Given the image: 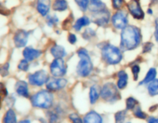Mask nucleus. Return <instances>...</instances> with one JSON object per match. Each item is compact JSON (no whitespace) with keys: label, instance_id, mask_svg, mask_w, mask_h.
<instances>
[{"label":"nucleus","instance_id":"obj_1","mask_svg":"<svg viewBox=\"0 0 158 123\" xmlns=\"http://www.w3.org/2000/svg\"><path fill=\"white\" fill-rule=\"evenodd\" d=\"M120 48L123 51L134 50L141 42V32L138 27L127 26L120 35Z\"/></svg>","mask_w":158,"mask_h":123},{"label":"nucleus","instance_id":"obj_2","mask_svg":"<svg viewBox=\"0 0 158 123\" xmlns=\"http://www.w3.org/2000/svg\"><path fill=\"white\" fill-rule=\"evenodd\" d=\"M80 60L77 67V72L80 76L86 77L93 70V63L87 50L81 48L77 52Z\"/></svg>","mask_w":158,"mask_h":123},{"label":"nucleus","instance_id":"obj_3","mask_svg":"<svg viewBox=\"0 0 158 123\" xmlns=\"http://www.w3.org/2000/svg\"><path fill=\"white\" fill-rule=\"evenodd\" d=\"M101 53L104 62L110 65L118 64L123 58L121 50L117 46H114L111 44L103 46Z\"/></svg>","mask_w":158,"mask_h":123},{"label":"nucleus","instance_id":"obj_4","mask_svg":"<svg viewBox=\"0 0 158 123\" xmlns=\"http://www.w3.org/2000/svg\"><path fill=\"white\" fill-rule=\"evenodd\" d=\"M31 102L34 107L49 109L53 103V95L50 91H40L32 95L31 98Z\"/></svg>","mask_w":158,"mask_h":123},{"label":"nucleus","instance_id":"obj_5","mask_svg":"<svg viewBox=\"0 0 158 123\" xmlns=\"http://www.w3.org/2000/svg\"><path fill=\"white\" fill-rule=\"evenodd\" d=\"M117 88L118 87H117L114 83H106L103 86L101 92H100L101 98L105 101H110V102L120 99V92H119Z\"/></svg>","mask_w":158,"mask_h":123},{"label":"nucleus","instance_id":"obj_6","mask_svg":"<svg viewBox=\"0 0 158 123\" xmlns=\"http://www.w3.org/2000/svg\"><path fill=\"white\" fill-rule=\"evenodd\" d=\"M110 19V14L109 11L104 7L93 10L92 20L99 26H106L109 23Z\"/></svg>","mask_w":158,"mask_h":123},{"label":"nucleus","instance_id":"obj_7","mask_svg":"<svg viewBox=\"0 0 158 123\" xmlns=\"http://www.w3.org/2000/svg\"><path fill=\"white\" fill-rule=\"evenodd\" d=\"M65 62L63 58H55L50 65V72L55 77L63 76L67 70Z\"/></svg>","mask_w":158,"mask_h":123},{"label":"nucleus","instance_id":"obj_8","mask_svg":"<svg viewBox=\"0 0 158 123\" xmlns=\"http://www.w3.org/2000/svg\"><path fill=\"white\" fill-rule=\"evenodd\" d=\"M47 72L45 70H39L29 75V82L32 85L42 86L49 80Z\"/></svg>","mask_w":158,"mask_h":123},{"label":"nucleus","instance_id":"obj_9","mask_svg":"<svg viewBox=\"0 0 158 123\" xmlns=\"http://www.w3.org/2000/svg\"><path fill=\"white\" fill-rule=\"evenodd\" d=\"M112 23L116 29H123L127 26L128 15L124 11H118L112 17Z\"/></svg>","mask_w":158,"mask_h":123},{"label":"nucleus","instance_id":"obj_10","mask_svg":"<svg viewBox=\"0 0 158 123\" xmlns=\"http://www.w3.org/2000/svg\"><path fill=\"white\" fill-rule=\"evenodd\" d=\"M127 9L131 15L136 19H143L144 18V12L139 0H131L127 3Z\"/></svg>","mask_w":158,"mask_h":123},{"label":"nucleus","instance_id":"obj_11","mask_svg":"<svg viewBox=\"0 0 158 123\" xmlns=\"http://www.w3.org/2000/svg\"><path fill=\"white\" fill-rule=\"evenodd\" d=\"M67 85L65 78H49L46 82V88L49 91H58L63 89Z\"/></svg>","mask_w":158,"mask_h":123},{"label":"nucleus","instance_id":"obj_12","mask_svg":"<svg viewBox=\"0 0 158 123\" xmlns=\"http://www.w3.org/2000/svg\"><path fill=\"white\" fill-rule=\"evenodd\" d=\"M29 33L25 30H18L14 35V43L17 48H22L27 44Z\"/></svg>","mask_w":158,"mask_h":123},{"label":"nucleus","instance_id":"obj_13","mask_svg":"<svg viewBox=\"0 0 158 123\" xmlns=\"http://www.w3.org/2000/svg\"><path fill=\"white\" fill-rule=\"evenodd\" d=\"M23 57L27 61H33L35 58H38L42 55V52L40 50L33 49L32 47H26L23 52Z\"/></svg>","mask_w":158,"mask_h":123},{"label":"nucleus","instance_id":"obj_14","mask_svg":"<svg viewBox=\"0 0 158 123\" xmlns=\"http://www.w3.org/2000/svg\"><path fill=\"white\" fill-rule=\"evenodd\" d=\"M50 0H37L36 9L42 16H46L49 12Z\"/></svg>","mask_w":158,"mask_h":123},{"label":"nucleus","instance_id":"obj_15","mask_svg":"<svg viewBox=\"0 0 158 123\" xmlns=\"http://www.w3.org/2000/svg\"><path fill=\"white\" fill-rule=\"evenodd\" d=\"M83 123H103V118L95 111H90L84 116Z\"/></svg>","mask_w":158,"mask_h":123},{"label":"nucleus","instance_id":"obj_16","mask_svg":"<svg viewBox=\"0 0 158 123\" xmlns=\"http://www.w3.org/2000/svg\"><path fill=\"white\" fill-rule=\"evenodd\" d=\"M15 91L20 96L28 98L29 96L28 84L25 81H18L15 84Z\"/></svg>","mask_w":158,"mask_h":123},{"label":"nucleus","instance_id":"obj_17","mask_svg":"<svg viewBox=\"0 0 158 123\" xmlns=\"http://www.w3.org/2000/svg\"><path fill=\"white\" fill-rule=\"evenodd\" d=\"M118 76V81H117V87L120 89H123L127 85L128 75L125 71H120L117 73Z\"/></svg>","mask_w":158,"mask_h":123},{"label":"nucleus","instance_id":"obj_18","mask_svg":"<svg viewBox=\"0 0 158 123\" xmlns=\"http://www.w3.org/2000/svg\"><path fill=\"white\" fill-rule=\"evenodd\" d=\"M50 52L55 58H63L66 55L64 48L59 45H55L50 49Z\"/></svg>","mask_w":158,"mask_h":123},{"label":"nucleus","instance_id":"obj_19","mask_svg":"<svg viewBox=\"0 0 158 123\" xmlns=\"http://www.w3.org/2000/svg\"><path fill=\"white\" fill-rule=\"evenodd\" d=\"M89 23H90L89 18L87 16H83L77 20L76 23L74 24L73 28L76 31H80L83 27L89 26Z\"/></svg>","mask_w":158,"mask_h":123},{"label":"nucleus","instance_id":"obj_20","mask_svg":"<svg viewBox=\"0 0 158 123\" xmlns=\"http://www.w3.org/2000/svg\"><path fill=\"white\" fill-rule=\"evenodd\" d=\"M68 8V3L66 0H55L52 4L53 10L57 12H63Z\"/></svg>","mask_w":158,"mask_h":123},{"label":"nucleus","instance_id":"obj_21","mask_svg":"<svg viewBox=\"0 0 158 123\" xmlns=\"http://www.w3.org/2000/svg\"><path fill=\"white\" fill-rule=\"evenodd\" d=\"M156 75H157V70H156L154 68H151V69H150V70L148 72V73H147L146 76L143 78V81H142L141 82H140V85L150 83L151 81H152L153 80L155 79Z\"/></svg>","mask_w":158,"mask_h":123},{"label":"nucleus","instance_id":"obj_22","mask_svg":"<svg viewBox=\"0 0 158 123\" xmlns=\"http://www.w3.org/2000/svg\"><path fill=\"white\" fill-rule=\"evenodd\" d=\"M4 123H17V118L15 112L12 109H9L6 112L3 118Z\"/></svg>","mask_w":158,"mask_h":123},{"label":"nucleus","instance_id":"obj_23","mask_svg":"<svg viewBox=\"0 0 158 123\" xmlns=\"http://www.w3.org/2000/svg\"><path fill=\"white\" fill-rule=\"evenodd\" d=\"M148 92L151 96L158 95V79H154L148 85Z\"/></svg>","mask_w":158,"mask_h":123},{"label":"nucleus","instance_id":"obj_24","mask_svg":"<svg viewBox=\"0 0 158 123\" xmlns=\"http://www.w3.org/2000/svg\"><path fill=\"white\" fill-rule=\"evenodd\" d=\"M99 98V92L96 86H92L89 89V100L91 104H94Z\"/></svg>","mask_w":158,"mask_h":123},{"label":"nucleus","instance_id":"obj_25","mask_svg":"<svg viewBox=\"0 0 158 123\" xmlns=\"http://www.w3.org/2000/svg\"><path fill=\"white\" fill-rule=\"evenodd\" d=\"M127 111L122 110L117 112L115 114V122L116 123H123L125 118H126Z\"/></svg>","mask_w":158,"mask_h":123},{"label":"nucleus","instance_id":"obj_26","mask_svg":"<svg viewBox=\"0 0 158 123\" xmlns=\"http://www.w3.org/2000/svg\"><path fill=\"white\" fill-rule=\"evenodd\" d=\"M138 104V101L136 98H133V97H130L127 99L126 105H127V110H132L134 108L136 107V105Z\"/></svg>","mask_w":158,"mask_h":123},{"label":"nucleus","instance_id":"obj_27","mask_svg":"<svg viewBox=\"0 0 158 123\" xmlns=\"http://www.w3.org/2000/svg\"><path fill=\"white\" fill-rule=\"evenodd\" d=\"M75 2L80 9L83 12H85L89 6V0H75Z\"/></svg>","mask_w":158,"mask_h":123},{"label":"nucleus","instance_id":"obj_28","mask_svg":"<svg viewBox=\"0 0 158 123\" xmlns=\"http://www.w3.org/2000/svg\"><path fill=\"white\" fill-rule=\"evenodd\" d=\"M29 68V61H27L26 59H23L20 61V62L19 63L18 65V69L21 71H24V72H26L28 71Z\"/></svg>","mask_w":158,"mask_h":123},{"label":"nucleus","instance_id":"obj_29","mask_svg":"<svg viewBox=\"0 0 158 123\" xmlns=\"http://www.w3.org/2000/svg\"><path fill=\"white\" fill-rule=\"evenodd\" d=\"M96 35V32L92 29H86L85 32L83 33V37L85 39H89Z\"/></svg>","mask_w":158,"mask_h":123},{"label":"nucleus","instance_id":"obj_30","mask_svg":"<svg viewBox=\"0 0 158 123\" xmlns=\"http://www.w3.org/2000/svg\"><path fill=\"white\" fill-rule=\"evenodd\" d=\"M134 115H135L137 118H140V119H145V118H147V115L141 110V109H140L139 106L138 107H137V109L134 110Z\"/></svg>","mask_w":158,"mask_h":123},{"label":"nucleus","instance_id":"obj_31","mask_svg":"<svg viewBox=\"0 0 158 123\" xmlns=\"http://www.w3.org/2000/svg\"><path fill=\"white\" fill-rule=\"evenodd\" d=\"M9 63H6L3 65L0 66V75L2 76H7L9 74Z\"/></svg>","mask_w":158,"mask_h":123},{"label":"nucleus","instance_id":"obj_32","mask_svg":"<svg viewBox=\"0 0 158 123\" xmlns=\"http://www.w3.org/2000/svg\"><path fill=\"white\" fill-rule=\"evenodd\" d=\"M8 95V91L6 87L3 83L0 82V98L1 99H4L6 98Z\"/></svg>","mask_w":158,"mask_h":123},{"label":"nucleus","instance_id":"obj_33","mask_svg":"<svg viewBox=\"0 0 158 123\" xmlns=\"http://www.w3.org/2000/svg\"><path fill=\"white\" fill-rule=\"evenodd\" d=\"M69 119L72 121L73 123H83V120L77 113H72L69 115Z\"/></svg>","mask_w":158,"mask_h":123},{"label":"nucleus","instance_id":"obj_34","mask_svg":"<svg viewBox=\"0 0 158 123\" xmlns=\"http://www.w3.org/2000/svg\"><path fill=\"white\" fill-rule=\"evenodd\" d=\"M124 4V0H112V5L114 9H120L123 7Z\"/></svg>","mask_w":158,"mask_h":123},{"label":"nucleus","instance_id":"obj_35","mask_svg":"<svg viewBox=\"0 0 158 123\" xmlns=\"http://www.w3.org/2000/svg\"><path fill=\"white\" fill-rule=\"evenodd\" d=\"M59 22L58 18L56 17V15H52V16H49L47 18V24L49 26H53L54 25L56 24Z\"/></svg>","mask_w":158,"mask_h":123},{"label":"nucleus","instance_id":"obj_36","mask_svg":"<svg viewBox=\"0 0 158 123\" xmlns=\"http://www.w3.org/2000/svg\"><path fill=\"white\" fill-rule=\"evenodd\" d=\"M91 2V4L93 5V6L95 7L94 9H100V8L105 7V5L102 2L101 0H89Z\"/></svg>","mask_w":158,"mask_h":123},{"label":"nucleus","instance_id":"obj_37","mask_svg":"<svg viewBox=\"0 0 158 123\" xmlns=\"http://www.w3.org/2000/svg\"><path fill=\"white\" fill-rule=\"evenodd\" d=\"M140 71V68L138 65H134L132 67V72H133V75H134V80H137Z\"/></svg>","mask_w":158,"mask_h":123},{"label":"nucleus","instance_id":"obj_38","mask_svg":"<svg viewBox=\"0 0 158 123\" xmlns=\"http://www.w3.org/2000/svg\"><path fill=\"white\" fill-rule=\"evenodd\" d=\"M153 46H154L153 43H151V42L145 43L144 46H143V53H146V52H150V51L152 49Z\"/></svg>","mask_w":158,"mask_h":123},{"label":"nucleus","instance_id":"obj_39","mask_svg":"<svg viewBox=\"0 0 158 123\" xmlns=\"http://www.w3.org/2000/svg\"><path fill=\"white\" fill-rule=\"evenodd\" d=\"M77 36H76V35H74V34L70 33L68 35V41H69V42L70 43V44H75V43L77 42Z\"/></svg>","mask_w":158,"mask_h":123},{"label":"nucleus","instance_id":"obj_40","mask_svg":"<svg viewBox=\"0 0 158 123\" xmlns=\"http://www.w3.org/2000/svg\"><path fill=\"white\" fill-rule=\"evenodd\" d=\"M0 14L2 15H9V11L8 9H6L4 6H2V5L0 4Z\"/></svg>","mask_w":158,"mask_h":123},{"label":"nucleus","instance_id":"obj_41","mask_svg":"<svg viewBox=\"0 0 158 123\" xmlns=\"http://www.w3.org/2000/svg\"><path fill=\"white\" fill-rule=\"evenodd\" d=\"M148 123H158V118L150 117L148 120Z\"/></svg>","mask_w":158,"mask_h":123},{"label":"nucleus","instance_id":"obj_42","mask_svg":"<svg viewBox=\"0 0 158 123\" xmlns=\"http://www.w3.org/2000/svg\"><path fill=\"white\" fill-rule=\"evenodd\" d=\"M154 36H155L156 40L158 42V18L156 20V30L155 32H154Z\"/></svg>","mask_w":158,"mask_h":123},{"label":"nucleus","instance_id":"obj_43","mask_svg":"<svg viewBox=\"0 0 158 123\" xmlns=\"http://www.w3.org/2000/svg\"><path fill=\"white\" fill-rule=\"evenodd\" d=\"M18 123H31L30 120L29 119H25V120H22V121H20Z\"/></svg>","mask_w":158,"mask_h":123},{"label":"nucleus","instance_id":"obj_44","mask_svg":"<svg viewBox=\"0 0 158 123\" xmlns=\"http://www.w3.org/2000/svg\"><path fill=\"white\" fill-rule=\"evenodd\" d=\"M148 13H149V14H152V10H151V9H148Z\"/></svg>","mask_w":158,"mask_h":123},{"label":"nucleus","instance_id":"obj_45","mask_svg":"<svg viewBox=\"0 0 158 123\" xmlns=\"http://www.w3.org/2000/svg\"><path fill=\"white\" fill-rule=\"evenodd\" d=\"M1 105H1V98H0V109H1Z\"/></svg>","mask_w":158,"mask_h":123},{"label":"nucleus","instance_id":"obj_46","mask_svg":"<svg viewBox=\"0 0 158 123\" xmlns=\"http://www.w3.org/2000/svg\"><path fill=\"white\" fill-rule=\"evenodd\" d=\"M127 123H131V122H127Z\"/></svg>","mask_w":158,"mask_h":123}]
</instances>
